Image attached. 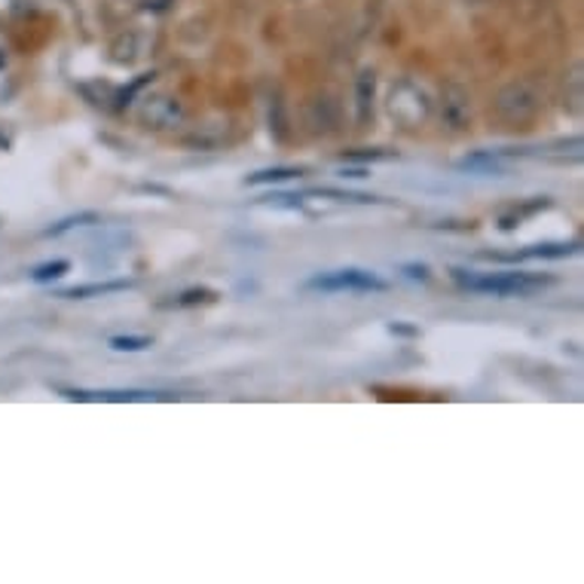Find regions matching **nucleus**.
<instances>
[{
  "mask_svg": "<svg viewBox=\"0 0 584 584\" xmlns=\"http://www.w3.org/2000/svg\"><path fill=\"white\" fill-rule=\"evenodd\" d=\"M453 279L463 291L492 294V297H527L535 288L548 285V276H530V273H465L453 269Z\"/></svg>",
  "mask_w": 584,
  "mask_h": 584,
  "instance_id": "f257e3e1",
  "label": "nucleus"
},
{
  "mask_svg": "<svg viewBox=\"0 0 584 584\" xmlns=\"http://www.w3.org/2000/svg\"><path fill=\"white\" fill-rule=\"evenodd\" d=\"M306 288L309 291H385L389 282L368 269H333V273H321L316 279L306 282Z\"/></svg>",
  "mask_w": 584,
  "mask_h": 584,
  "instance_id": "f03ea898",
  "label": "nucleus"
},
{
  "mask_svg": "<svg viewBox=\"0 0 584 584\" xmlns=\"http://www.w3.org/2000/svg\"><path fill=\"white\" fill-rule=\"evenodd\" d=\"M129 282H102V285H81V288H71L62 297H71V300H86V297H98V294H114V291H126Z\"/></svg>",
  "mask_w": 584,
  "mask_h": 584,
  "instance_id": "7ed1b4c3",
  "label": "nucleus"
},
{
  "mask_svg": "<svg viewBox=\"0 0 584 584\" xmlns=\"http://www.w3.org/2000/svg\"><path fill=\"white\" fill-rule=\"evenodd\" d=\"M110 346L120 349V352H141V349H150L153 340H150V337H114Z\"/></svg>",
  "mask_w": 584,
  "mask_h": 584,
  "instance_id": "20e7f679",
  "label": "nucleus"
},
{
  "mask_svg": "<svg viewBox=\"0 0 584 584\" xmlns=\"http://www.w3.org/2000/svg\"><path fill=\"white\" fill-rule=\"evenodd\" d=\"M67 273V261H55V264H43L34 269V282H50V279H62Z\"/></svg>",
  "mask_w": 584,
  "mask_h": 584,
  "instance_id": "39448f33",
  "label": "nucleus"
},
{
  "mask_svg": "<svg viewBox=\"0 0 584 584\" xmlns=\"http://www.w3.org/2000/svg\"><path fill=\"white\" fill-rule=\"evenodd\" d=\"M288 178H297V169H269V172L248 178V184H269V181H288Z\"/></svg>",
  "mask_w": 584,
  "mask_h": 584,
  "instance_id": "423d86ee",
  "label": "nucleus"
},
{
  "mask_svg": "<svg viewBox=\"0 0 584 584\" xmlns=\"http://www.w3.org/2000/svg\"><path fill=\"white\" fill-rule=\"evenodd\" d=\"M578 252V245H542L535 252H527L523 257H566V254Z\"/></svg>",
  "mask_w": 584,
  "mask_h": 584,
  "instance_id": "0eeeda50",
  "label": "nucleus"
},
{
  "mask_svg": "<svg viewBox=\"0 0 584 584\" xmlns=\"http://www.w3.org/2000/svg\"><path fill=\"white\" fill-rule=\"evenodd\" d=\"M407 276H413V279H425L428 269H425V266H407Z\"/></svg>",
  "mask_w": 584,
  "mask_h": 584,
  "instance_id": "6e6552de",
  "label": "nucleus"
}]
</instances>
